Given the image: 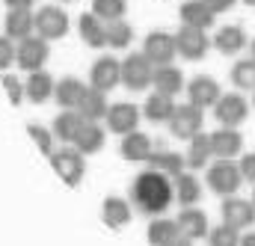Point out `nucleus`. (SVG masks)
I'll use <instances>...</instances> for the list:
<instances>
[{
  "label": "nucleus",
  "mask_w": 255,
  "mask_h": 246,
  "mask_svg": "<svg viewBox=\"0 0 255 246\" xmlns=\"http://www.w3.org/2000/svg\"><path fill=\"white\" fill-rule=\"evenodd\" d=\"M3 86H6V92H9V101H12V104H21V98H24V86H21L12 74H3Z\"/></svg>",
  "instance_id": "39"
},
{
  "label": "nucleus",
  "mask_w": 255,
  "mask_h": 246,
  "mask_svg": "<svg viewBox=\"0 0 255 246\" xmlns=\"http://www.w3.org/2000/svg\"><path fill=\"white\" fill-rule=\"evenodd\" d=\"M130 199H133V208L139 214H163L172 199H175V190H172V181L160 172V169H145L133 178L130 184Z\"/></svg>",
  "instance_id": "1"
},
{
  "label": "nucleus",
  "mask_w": 255,
  "mask_h": 246,
  "mask_svg": "<svg viewBox=\"0 0 255 246\" xmlns=\"http://www.w3.org/2000/svg\"><path fill=\"white\" fill-rule=\"evenodd\" d=\"M86 122H95V119H104L107 116V98H104V92H98V89H86L83 95H80V101H77V107H74Z\"/></svg>",
  "instance_id": "16"
},
{
  "label": "nucleus",
  "mask_w": 255,
  "mask_h": 246,
  "mask_svg": "<svg viewBox=\"0 0 255 246\" xmlns=\"http://www.w3.org/2000/svg\"><path fill=\"white\" fill-rule=\"evenodd\" d=\"M187 95H190L193 107L205 110V107H214V104H217V98H220L223 92H220V83H217L214 77L199 74V77H193L190 83H187Z\"/></svg>",
  "instance_id": "14"
},
{
  "label": "nucleus",
  "mask_w": 255,
  "mask_h": 246,
  "mask_svg": "<svg viewBox=\"0 0 255 246\" xmlns=\"http://www.w3.org/2000/svg\"><path fill=\"white\" fill-rule=\"evenodd\" d=\"M33 15H30V9H9L6 12V36L9 39H27V36H33Z\"/></svg>",
  "instance_id": "21"
},
{
  "label": "nucleus",
  "mask_w": 255,
  "mask_h": 246,
  "mask_svg": "<svg viewBox=\"0 0 255 246\" xmlns=\"http://www.w3.org/2000/svg\"><path fill=\"white\" fill-rule=\"evenodd\" d=\"M178 223V229H181V235L184 238H205L208 235V217L202 214V211H196V208H187V211H181V217L175 220Z\"/></svg>",
  "instance_id": "27"
},
{
  "label": "nucleus",
  "mask_w": 255,
  "mask_h": 246,
  "mask_svg": "<svg viewBox=\"0 0 255 246\" xmlns=\"http://www.w3.org/2000/svg\"><path fill=\"white\" fill-rule=\"evenodd\" d=\"M172 190H175V199H178L184 208L196 205V202H199V196H202V187H199V181H196V175H190V172L175 175V184H172Z\"/></svg>",
  "instance_id": "32"
},
{
  "label": "nucleus",
  "mask_w": 255,
  "mask_h": 246,
  "mask_svg": "<svg viewBox=\"0 0 255 246\" xmlns=\"http://www.w3.org/2000/svg\"><path fill=\"white\" fill-rule=\"evenodd\" d=\"M238 169H241L244 181L255 184V154H244V157H241V163H238Z\"/></svg>",
  "instance_id": "41"
},
{
  "label": "nucleus",
  "mask_w": 255,
  "mask_h": 246,
  "mask_svg": "<svg viewBox=\"0 0 255 246\" xmlns=\"http://www.w3.org/2000/svg\"><path fill=\"white\" fill-rule=\"evenodd\" d=\"M122 77V62L113 60V57H101V60L92 65L89 71V80H92V89L98 92H110Z\"/></svg>",
  "instance_id": "13"
},
{
  "label": "nucleus",
  "mask_w": 255,
  "mask_h": 246,
  "mask_svg": "<svg viewBox=\"0 0 255 246\" xmlns=\"http://www.w3.org/2000/svg\"><path fill=\"white\" fill-rule=\"evenodd\" d=\"M151 83L160 95H178L181 86H184V77L175 65H157L154 74H151Z\"/></svg>",
  "instance_id": "19"
},
{
  "label": "nucleus",
  "mask_w": 255,
  "mask_h": 246,
  "mask_svg": "<svg viewBox=\"0 0 255 246\" xmlns=\"http://www.w3.org/2000/svg\"><path fill=\"white\" fill-rule=\"evenodd\" d=\"M24 95L33 101V104H45L51 95H54V80H51V74L48 71H33L30 74V80H27V86H24Z\"/></svg>",
  "instance_id": "22"
},
{
  "label": "nucleus",
  "mask_w": 255,
  "mask_h": 246,
  "mask_svg": "<svg viewBox=\"0 0 255 246\" xmlns=\"http://www.w3.org/2000/svg\"><path fill=\"white\" fill-rule=\"evenodd\" d=\"M187 166L190 169H205L208 166V160H211V136L208 133H196V136H190V148H187Z\"/></svg>",
  "instance_id": "26"
},
{
  "label": "nucleus",
  "mask_w": 255,
  "mask_h": 246,
  "mask_svg": "<svg viewBox=\"0 0 255 246\" xmlns=\"http://www.w3.org/2000/svg\"><path fill=\"white\" fill-rule=\"evenodd\" d=\"M107 24L95 15H80V36L89 48H104L107 45Z\"/></svg>",
  "instance_id": "28"
},
{
  "label": "nucleus",
  "mask_w": 255,
  "mask_h": 246,
  "mask_svg": "<svg viewBox=\"0 0 255 246\" xmlns=\"http://www.w3.org/2000/svg\"><path fill=\"white\" fill-rule=\"evenodd\" d=\"M169 127H172V133L178 139H190V136H196L202 130V110L193 107V104L175 107L172 116H169Z\"/></svg>",
  "instance_id": "11"
},
{
  "label": "nucleus",
  "mask_w": 255,
  "mask_h": 246,
  "mask_svg": "<svg viewBox=\"0 0 255 246\" xmlns=\"http://www.w3.org/2000/svg\"><path fill=\"white\" fill-rule=\"evenodd\" d=\"M86 124V119L77 113V110H63L54 122V133L63 139V142H74V136L80 133V127Z\"/></svg>",
  "instance_id": "30"
},
{
  "label": "nucleus",
  "mask_w": 255,
  "mask_h": 246,
  "mask_svg": "<svg viewBox=\"0 0 255 246\" xmlns=\"http://www.w3.org/2000/svg\"><path fill=\"white\" fill-rule=\"evenodd\" d=\"M104 223H107L110 229L128 226V223H130V205H128L125 199H119V196L104 199Z\"/></svg>",
  "instance_id": "31"
},
{
  "label": "nucleus",
  "mask_w": 255,
  "mask_h": 246,
  "mask_svg": "<svg viewBox=\"0 0 255 246\" xmlns=\"http://www.w3.org/2000/svg\"><path fill=\"white\" fill-rule=\"evenodd\" d=\"M172 110H175L172 95H160V92H154V95L145 101V107H142L145 119H148V122H154V124H157V122H169Z\"/></svg>",
  "instance_id": "29"
},
{
  "label": "nucleus",
  "mask_w": 255,
  "mask_h": 246,
  "mask_svg": "<svg viewBox=\"0 0 255 246\" xmlns=\"http://www.w3.org/2000/svg\"><path fill=\"white\" fill-rule=\"evenodd\" d=\"M51 163H54V172L63 178L68 187H77L83 181V154L77 148H63V151H54L51 154Z\"/></svg>",
  "instance_id": "6"
},
{
  "label": "nucleus",
  "mask_w": 255,
  "mask_h": 246,
  "mask_svg": "<svg viewBox=\"0 0 255 246\" xmlns=\"http://www.w3.org/2000/svg\"><path fill=\"white\" fill-rule=\"evenodd\" d=\"M208 136H211V154H217L223 160H232L244 148V136L238 133V127H220Z\"/></svg>",
  "instance_id": "15"
},
{
  "label": "nucleus",
  "mask_w": 255,
  "mask_h": 246,
  "mask_svg": "<svg viewBox=\"0 0 255 246\" xmlns=\"http://www.w3.org/2000/svg\"><path fill=\"white\" fill-rule=\"evenodd\" d=\"M208 48H211V42H208V36H205V30H199V27H181L178 33H175V51L184 57V60H202L205 54H208Z\"/></svg>",
  "instance_id": "8"
},
{
  "label": "nucleus",
  "mask_w": 255,
  "mask_h": 246,
  "mask_svg": "<svg viewBox=\"0 0 255 246\" xmlns=\"http://www.w3.org/2000/svg\"><path fill=\"white\" fill-rule=\"evenodd\" d=\"M83 92H86V86L77 77H63L60 83H54V98H57V104L63 110H74Z\"/></svg>",
  "instance_id": "20"
},
{
  "label": "nucleus",
  "mask_w": 255,
  "mask_h": 246,
  "mask_svg": "<svg viewBox=\"0 0 255 246\" xmlns=\"http://www.w3.org/2000/svg\"><path fill=\"white\" fill-rule=\"evenodd\" d=\"M119 151H122L125 160H148V154L154 151V142H151V136H145L139 130H130V133H125Z\"/></svg>",
  "instance_id": "17"
},
{
  "label": "nucleus",
  "mask_w": 255,
  "mask_h": 246,
  "mask_svg": "<svg viewBox=\"0 0 255 246\" xmlns=\"http://www.w3.org/2000/svg\"><path fill=\"white\" fill-rule=\"evenodd\" d=\"M12 60H15V45L9 36H0V68H9Z\"/></svg>",
  "instance_id": "40"
},
{
  "label": "nucleus",
  "mask_w": 255,
  "mask_h": 246,
  "mask_svg": "<svg viewBox=\"0 0 255 246\" xmlns=\"http://www.w3.org/2000/svg\"><path fill=\"white\" fill-rule=\"evenodd\" d=\"M48 54H51V48H48V42L42 36H27L15 48V60L27 71H39L45 65V60H48Z\"/></svg>",
  "instance_id": "9"
},
{
  "label": "nucleus",
  "mask_w": 255,
  "mask_h": 246,
  "mask_svg": "<svg viewBox=\"0 0 255 246\" xmlns=\"http://www.w3.org/2000/svg\"><path fill=\"white\" fill-rule=\"evenodd\" d=\"M241 246H255V232L244 235V238H241Z\"/></svg>",
  "instance_id": "45"
},
{
  "label": "nucleus",
  "mask_w": 255,
  "mask_h": 246,
  "mask_svg": "<svg viewBox=\"0 0 255 246\" xmlns=\"http://www.w3.org/2000/svg\"><path fill=\"white\" fill-rule=\"evenodd\" d=\"M104 33H107V45L110 48H128L130 39H133V30H130V24H125V21H110Z\"/></svg>",
  "instance_id": "36"
},
{
  "label": "nucleus",
  "mask_w": 255,
  "mask_h": 246,
  "mask_svg": "<svg viewBox=\"0 0 255 246\" xmlns=\"http://www.w3.org/2000/svg\"><path fill=\"white\" fill-rule=\"evenodd\" d=\"M214 48H217L220 54H226V57L244 51V48H247V33H244V27H238V24L223 27V30L214 36Z\"/></svg>",
  "instance_id": "18"
},
{
  "label": "nucleus",
  "mask_w": 255,
  "mask_h": 246,
  "mask_svg": "<svg viewBox=\"0 0 255 246\" xmlns=\"http://www.w3.org/2000/svg\"><path fill=\"white\" fill-rule=\"evenodd\" d=\"M214 116H217V122L223 127H238L250 116V104H247L244 95H235V92L232 95H220L217 104H214Z\"/></svg>",
  "instance_id": "7"
},
{
  "label": "nucleus",
  "mask_w": 255,
  "mask_h": 246,
  "mask_svg": "<svg viewBox=\"0 0 255 246\" xmlns=\"http://www.w3.org/2000/svg\"><path fill=\"white\" fill-rule=\"evenodd\" d=\"M33 3H36V0H6L9 9H30Z\"/></svg>",
  "instance_id": "43"
},
{
  "label": "nucleus",
  "mask_w": 255,
  "mask_h": 246,
  "mask_svg": "<svg viewBox=\"0 0 255 246\" xmlns=\"http://www.w3.org/2000/svg\"><path fill=\"white\" fill-rule=\"evenodd\" d=\"M214 12L202 3V0H187L184 6H181V21L187 24V27H199V30H208L211 24H214Z\"/></svg>",
  "instance_id": "24"
},
{
  "label": "nucleus",
  "mask_w": 255,
  "mask_h": 246,
  "mask_svg": "<svg viewBox=\"0 0 255 246\" xmlns=\"http://www.w3.org/2000/svg\"><path fill=\"white\" fill-rule=\"evenodd\" d=\"M125 9H128L125 0H92V15L101 18L104 24H110V21H122Z\"/></svg>",
  "instance_id": "34"
},
{
  "label": "nucleus",
  "mask_w": 255,
  "mask_h": 246,
  "mask_svg": "<svg viewBox=\"0 0 255 246\" xmlns=\"http://www.w3.org/2000/svg\"><path fill=\"white\" fill-rule=\"evenodd\" d=\"M145 163H148L151 169H160L163 175H172V178H175V175H181V172H184V166H187V160H184L181 154H175V151H160V148H157V151H151Z\"/></svg>",
  "instance_id": "23"
},
{
  "label": "nucleus",
  "mask_w": 255,
  "mask_h": 246,
  "mask_svg": "<svg viewBox=\"0 0 255 246\" xmlns=\"http://www.w3.org/2000/svg\"><path fill=\"white\" fill-rule=\"evenodd\" d=\"M232 83L238 86V89H255V60H241L235 62V68H232Z\"/></svg>",
  "instance_id": "35"
},
{
  "label": "nucleus",
  "mask_w": 255,
  "mask_h": 246,
  "mask_svg": "<svg viewBox=\"0 0 255 246\" xmlns=\"http://www.w3.org/2000/svg\"><path fill=\"white\" fill-rule=\"evenodd\" d=\"M208 244L211 246H241V232H235L232 226H217V229H208Z\"/></svg>",
  "instance_id": "37"
},
{
  "label": "nucleus",
  "mask_w": 255,
  "mask_h": 246,
  "mask_svg": "<svg viewBox=\"0 0 255 246\" xmlns=\"http://www.w3.org/2000/svg\"><path fill=\"white\" fill-rule=\"evenodd\" d=\"M202 3H205V6H208L214 15H220V12H229V9H232L238 0H202Z\"/></svg>",
  "instance_id": "42"
},
{
  "label": "nucleus",
  "mask_w": 255,
  "mask_h": 246,
  "mask_svg": "<svg viewBox=\"0 0 255 246\" xmlns=\"http://www.w3.org/2000/svg\"><path fill=\"white\" fill-rule=\"evenodd\" d=\"M104 122L110 127V133H130V130H136V124H139V110L133 107V104H113V107H107V116H104Z\"/></svg>",
  "instance_id": "12"
},
{
  "label": "nucleus",
  "mask_w": 255,
  "mask_h": 246,
  "mask_svg": "<svg viewBox=\"0 0 255 246\" xmlns=\"http://www.w3.org/2000/svg\"><path fill=\"white\" fill-rule=\"evenodd\" d=\"M253 205H255V190H253Z\"/></svg>",
  "instance_id": "49"
},
{
  "label": "nucleus",
  "mask_w": 255,
  "mask_h": 246,
  "mask_svg": "<svg viewBox=\"0 0 255 246\" xmlns=\"http://www.w3.org/2000/svg\"><path fill=\"white\" fill-rule=\"evenodd\" d=\"M253 60H255V39H253Z\"/></svg>",
  "instance_id": "46"
},
{
  "label": "nucleus",
  "mask_w": 255,
  "mask_h": 246,
  "mask_svg": "<svg viewBox=\"0 0 255 246\" xmlns=\"http://www.w3.org/2000/svg\"><path fill=\"white\" fill-rule=\"evenodd\" d=\"M151 74H154V65L145 60V54H130L122 62V77L119 83H125L130 92H142L145 86H151Z\"/></svg>",
  "instance_id": "2"
},
{
  "label": "nucleus",
  "mask_w": 255,
  "mask_h": 246,
  "mask_svg": "<svg viewBox=\"0 0 255 246\" xmlns=\"http://www.w3.org/2000/svg\"><path fill=\"white\" fill-rule=\"evenodd\" d=\"M163 246H193L190 238H184V235H178V238H172L169 244H163Z\"/></svg>",
  "instance_id": "44"
},
{
  "label": "nucleus",
  "mask_w": 255,
  "mask_h": 246,
  "mask_svg": "<svg viewBox=\"0 0 255 246\" xmlns=\"http://www.w3.org/2000/svg\"><path fill=\"white\" fill-rule=\"evenodd\" d=\"M178 235H181V229H178L175 220H151V226H148V244L151 246L169 244V241L178 238Z\"/></svg>",
  "instance_id": "33"
},
{
  "label": "nucleus",
  "mask_w": 255,
  "mask_h": 246,
  "mask_svg": "<svg viewBox=\"0 0 255 246\" xmlns=\"http://www.w3.org/2000/svg\"><path fill=\"white\" fill-rule=\"evenodd\" d=\"M241 181H244V175H241L238 163H232V160H223L220 157L208 169V187L214 193H220V196H235V190L241 187Z\"/></svg>",
  "instance_id": "3"
},
{
  "label": "nucleus",
  "mask_w": 255,
  "mask_h": 246,
  "mask_svg": "<svg viewBox=\"0 0 255 246\" xmlns=\"http://www.w3.org/2000/svg\"><path fill=\"white\" fill-rule=\"evenodd\" d=\"M244 3H250V6H255V0H244Z\"/></svg>",
  "instance_id": "47"
},
{
  "label": "nucleus",
  "mask_w": 255,
  "mask_h": 246,
  "mask_svg": "<svg viewBox=\"0 0 255 246\" xmlns=\"http://www.w3.org/2000/svg\"><path fill=\"white\" fill-rule=\"evenodd\" d=\"M223 223L232 226L235 232H244L255 223V205L247 199H238V196H229L223 202Z\"/></svg>",
  "instance_id": "10"
},
{
  "label": "nucleus",
  "mask_w": 255,
  "mask_h": 246,
  "mask_svg": "<svg viewBox=\"0 0 255 246\" xmlns=\"http://www.w3.org/2000/svg\"><path fill=\"white\" fill-rule=\"evenodd\" d=\"M142 54H145V60L151 62L154 68L157 65H172L175 60V36L172 33H163V30H157V33H148L145 36V45H142Z\"/></svg>",
  "instance_id": "5"
},
{
  "label": "nucleus",
  "mask_w": 255,
  "mask_h": 246,
  "mask_svg": "<svg viewBox=\"0 0 255 246\" xmlns=\"http://www.w3.org/2000/svg\"><path fill=\"white\" fill-rule=\"evenodd\" d=\"M33 27L39 30V36L45 42L63 39L65 33H68V15H65L60 6H42L39 15H33Z\"/></svg>",
  "instance_id": "4"
},
{
  "label": "nucleus",
  "mask_w": 255,
  "mask_h": 246,
  "mask_svg": "<svg viewBox=\"0 0 255 246\" xmlns=\"http://www.w3.org/2000/svg\"><path fill=\"white\" fill-rule=\"evenodd\" d=\"M27 133L33 136V142L39 145V151H42V154H48V157L54 154V139H51V133H48L45 127H39V124H30V127H27Z\"/></svg>",
  "instance_id": "38"
},
{
  "label": "nucleus",
  "mask_w": 255,
  "mask_h": 246,
  "mask_svg": "<svg viewBox=\"0 0 255 246\" xmlns=\"http://www.w3.org/2000/svg\"><path fill=\"white\" fill-rule=\"evenodd\" d=\"M253 107H255V89H253Z\"/></svg>",
  "instance_id": "48"
},
{
  "label": "nucleus",
  "mask_w": 255,
  "mask_h": 246,
  "mask_svg": "<svg viewBox=\"0 0 255 246\" xmlns=\"http://www.w3.org/2000/svg\"><path fill=\"white\" fill-rule=\"evenodd\" d=\"M101 145H104V130L95 122H86L80 127V133L74 136V148L80 154H95V151H101Z\"/></svg>",
  "instance_id": "25"
}]
</instances>
